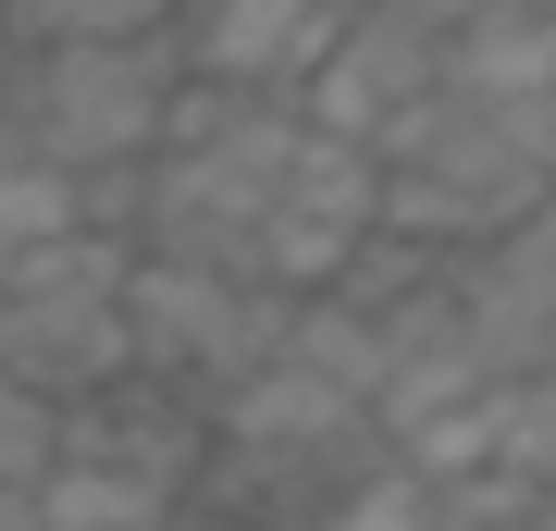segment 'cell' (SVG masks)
I'll list each match as a JSON object with an SVG mask.
<instances>
[{
  "instance_id": "cell-6",
  "label": "cell",
  "mask_w": 556,
  "mask_h": 531,
  "mask_svg": "<svg viewBox=\"0 0 556 531\" xmlns=\"http://www.w3.org/2000/svg\"><path fill=\"white\" fill-rule=\"evenodd\" d=\"M433 87H445V38H433V25H408V13H371V0H358V13L334 25V50H321L285 99H298L309 124H334V137H371V149H383Z\"/></svg>"
},
{
  "instance_id": "cell-13",
  "label": "cell",
  "mask_w": 556,
  "mask_h": 531,
  "mask_svg": "<svg viewBox=\"0 0 556 531\" xmlns=\"http://www.w3.org/2000/svg\"><path fill=\"white\" fill-rule=\"evenodd\" d=\"M321 531H433V470L383 445L371 470H358V482L334 494V519H321Z\"/></svg>"
},
{
  "instance_id": "cell-2",
  "label": "cell",
  "mask_w": 556,
  "mask_h": 531,
  "mask_svg": "<svg viewBox=\"0 0 556 531\" xmlns=\"http://www.w3.org/2000/svg\"><path fill=\"white\" fill-rule=\"evenodd\" d=\"M137 358H149L137 346V236L75 223V236L13 248V273H0V371L50 383L75 408V395L124 383Z\"/></svg>"
},
{
  "instance_id": "cell-15",
  "label": "cell",
  "mask_w": 556,
  "mask_h": 531,
  "mask_svg": "<svg viewBox=\"0 0 556 531\" xmlns=\"http://www.w3.org/2000/svg\"><path fill=\"white\" fill-rule=\"evenodd\" d=\"M371 13H408V25H433V38H457V25L482 13V0H371Z\"/></svg>"
},
{
  "instance_id": "cell-10",
  "label": "cell",
  "mask_w": 556,
  "mask_h": 531,
  "mask_svg": "<svg viewBox=\"0 0 556 531\" xmlns=\"http://www.w3.org/2000/svg\"><path fill=\"white\" fill-rule=\"evenodd\" d=\"M174 507H186L174 482L124 470V457H87V445H62L50 482H38V519H50V531H161Z\"/></svg>"
},
{
  "instance_id": "cell-4",
  "label": "cell",
  "mask_w": 556,
  "mask_h": 531,
  "mask_svg": "<svg viewBox=\"0 0 556 531\" xmlns=\"http://www.w3.org/2000/svg\"><path fill=\"white\" fill-rule=\"evenodd\" d=\"M285 321H298V285L236 273V260L137 248V346H149V371H186L199 395H223L236 371H260L285 346Z\"/></svg>"
},
{
  "instance_id": "cell-11",
  "label": "cell",
  "mask_w": 556,
  "mask_h": 531,
  "mask_svg": "<svg viewBox=\"0 0 556 531\" xmlns=\"http://www.w3.org/2000/svg\"><path fill=\"white\" fill-rule=\"evenodd\" d=\"M75 223H87V174H62L38 149H0V260L38 236H75Z\"/></svg>"
},
{
  "instance_id": "cell-16",
  "label": "cell",
  "mask_w": 556,
  "mask_h": 531,
  "mask_svg": "<svg viewBox=\"0 0 556 531\" xmlns=\"http://www.w3.org/2000/svg\"><path fill=\"white\" fill-rule=\"evenodd\" d=\"M0 149H25V87H13V50H0Z\"/></svg>"
},
{
  "instance_id": "cell-1",
  "label": "cell",
  "mask_w": 556,
  "mask_h": 531,
  "mask_svg": "<svg viewBox=\"0 0 556 531\" xmlns=\"http://www.w3.org/2000/svg\"><path fill=\"white\" fill-rule=\"evenodd\" d=\"M556 198V99H470L433 87L420 112L383 137V223L433 248L519 236Z\"/></svg>"
},
{
  "instance_id": "cell-9",
  "label": "cell",
  "mask_w": 556,
  "mask_h": 531,
  "mask_svg": "<svg viewBox=\"0 0 556 531\" xmlns=\"http://www.w3.org/2000/svg\"><path fill=\"white\" fill-rule=\"evenodd\" d=\"M445 87H470V99H556V0H482L445 38Z\"/></svg>"
},
{
  "instance_id": "cell-14",
  "label": "cell",
  "mask_w": 556,
  "mask_h": 531,
  "mask_svg": "<svg viewBox=\"0 0 556 531\" xmlns=\"http://www.w3.org/2000/svg\"><path fill=\"white\" fill-rule=\"evenodd\" d=\"M50 457H62V395L0 371V482H50Z\"/></svg>"
},
{
  "instance_id": "cell-5",
  "label": "cell",
  "mask_w": 556,
  "mask_h": 531,
  "mask_svg": "<svg viewBox=\"0 0 556 531\" xmlns=\"http://www.w3.org/2000/svg\"><path fill=\"white\" fill-rule=\"evenodd\" d=\"M383 236V149L371 137H334L309 124L298 161H285V198H273V236H260V273L273 285H346V260Z\"/></svg>"
},
{
  "instance_id": "cell-8",
  "label": "cell",
  "mask_w": 556,
  "mask_h": 531,
  "mask_svg": "<svg viewBox=\"0 0 556 531\" xmlns=\"http://www.w3.org/2000/svg\"><path fill=\"white\" fill-rule=\"evenodd\" d=\"M346 13L358 0H174V50L186 75H223V87H298Z\"/></svg>"
},
{
  "instance_id": "cell-7",
  "label": "cell",
  "mask_w": 556,
  "mask_h": 531,
  "mask_svg": "<svg viewBox=\"0 0 556 531\" xmlns=\"http://www.w3.org/2000/svg\"><path fill=\"white\" fill-rule=\"evenodd\" d=\"M457 309H470V346L495 358V383L544 371L556 358V211H532L519 236L457 248Z\"/></svg>"
},
{
  "instance_id": "cell-17",
  "label": "cell",
  "mask_w": 556,
  "mask_h": 531,
  "mask_svg": "<svg viewBox=\"0 0 556 531\" xmlns=\"http://www.w3.org/2000/svg\"><path fill=\"white\" fill-rule=\"evenodd\" d=\"M0 531H50L38 519V482H0Z\"/></svg>"
},
{
  "instance_id": "cell-12",
  "label": "cell",
  "mask_w": 556,
  "mask_h": 531,
  "mask_svg": "<svg viewBox=\"0 0 556 531\" xmlns=\"http://www.w3.org/2000/svg\"><path fill=\"white\" fill-rule=\"evenodd\" d=\"M174 0H0V50H50V38H161Z\"/></svg>"
},
{
  "instance_id": "cell-3",
  "label": "cell",
  "mask_w": 556,
  "mask_h": 531,
  "mask_svg": "<svg viewBox=\"0 0 556 531\" xmlns=\"http://www.w3.org/2000/svg\"><path fill=\"white\" fill-rule=\"evenodd\" d=\"M13 87H25V149L38 161L112 174V161H161L186 50H174V25L161 38H50V50H13Z\"/></svg>"
}]
</instances>
